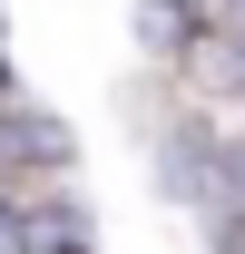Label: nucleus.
<instances>
[{
  "mask_svg": "<svg viewBox=\"0 0 245 254\" xmlns=\"http://www.w3.org/2000/svg\"><path fill=\"white\" fill-rule=\"evenodd\" d=\"M226 147H236V118L206 108V98H186L177 78H157V108H147V176L167 205H206L216 176H226Z\"/></svg>",
  "mask_w": 245,
  "mask_h": 254,
  "instance_id": "nucleus-1",
  "label": "nucleus"
},
{
  "mask_svg": "<svg viewBox=\"0 0 245 254\" xmlns=\"http://www.w3.org/2000/svg\"><path fill=\"white\" fill-rule=\"evenodd\" d=\"M49 176H79V127L20 88V98H0V195L49 186Z\"/></svg>",
  "mask_w": 245,
  "mask_h": 254,
  "instance_id": "nucleus-2",
  "label": "nucleus"
},
{
  "mask_svg": "<svg viewBox=\"0 0 245 254\" xmlns=\"http://www.w3.org/2000/svg\"><path fill=\"white\" fill-rule=\"evenodd\" d=\"M10 205H20V235H30V254H98V205H89V186H79V176L20 186Z\"/></svg>",
  "mask_w": 245,
  "mask_h": 254,
  "instance_id": "nucleus-3",
  "label": "nucleus"
},
{
  "mask_svg": "<svg viewBox=\"0 0 245 254\" xmlns=\"http://www.w3.org/2000/svg\"><path fill=\"white\" fill-rule=\"evenodd\" d=\"M216 30L206 0H127V39H137V59H147V78H177L186 59H196V39Z\"/></svg>",
  "mask_w": 245,
  "mask_h": 254,
  "instance_id": "nucleus-4",
  "label": "nucleus"
},
{
  "mask_svg": "<svg viewBox=\"0 0 245 254\" xmlns=\"http://www.w3.org/2000/svg\"><path fill=\"white\" fill-rule=\"evenodd\" d=\"M0 254H30V235H20V205L0 195Z\"/></svg>",
  "mask_w": 245,
  "mask_h": 254,
  "instance_id": "nucleus-5",
  "label": "nucleus"
},
{
  "mask_svg": "<svg viewBox=\"0 0 245 254\" xmlns=\"http://www.w3.org/2000/svg\"><path fill=\"white\" fill-rule=\"evenodd\" d=\"M0 98H20V59H10V20H0Z\"/></svg>",
  "mask_w": 245,
  "mask_h": 254,
  "instance_id": "nucleus-6",
  "label": "nucleus"
}]
</instances>
